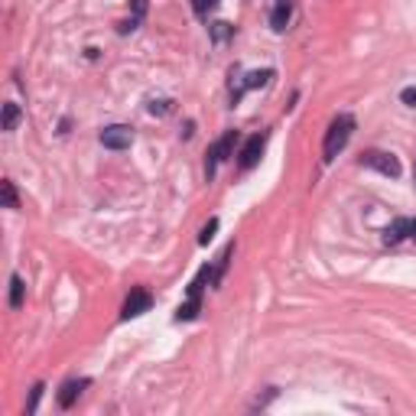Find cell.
<instances>
[{"label": "cell", "instance_id": "cell-3", "mask_svg": "<svg viewBox=\"0 0 416 416\" xmlns=\"http://www.w3.org/2000/svg\"><path fill=\"white\" fill-rule=\"evenodd\" d=\"M358 166H364V170H377L381 176H390V179H397L400 170H404L400 160H397L394 153H387V150H368V153H361Z\"/></svg>", "mask_w": 416, "mask_h": 416}, {"label": "cell", "instance_id": "cell-12", "mask_svg": "<svg viewBox=\"0 0 416 416\" xmlns=\"http://www.w3.org/2000/svg\"><path fill=\"white\" fill-rule=\"evenodd\" d=\"M23 120V111H20V105H13V101H7L3 105V118H0V130H17V124Z\"/></svg>", "mask_w": 416, "mask_h": 416}, {"label": "cell", "instance_id": "cell-18", "mask_svg": "<svg viewBox=\"0 0 416 416\" xmlns=\"http://www.w3.org/2000/svg\"><path fill=\"white\" fill-rule=\"evenodd\" d=\"M215 231H218V218H208V224L202 228V235H199V244H208L215 237Z\"/></svg>", "mask_w": 416, "mask_h": 416}, {"label": "cell", "instance_id": "cell-13", "mask_svg": "<svg viewBox=\"0 0 416 416\" xmlns=\"http://www.w3.org/2000/svg\"><path fill=\"white\" fill-rule=\"evenodd\" d=\"M23 293H26L23 277H20V273H13V277H10V309H20V306H23Z\"/></svg>", "mask_w": 416, "mask_h": 416}, {"label": "cell", "instance_id": "cell-19", "mask_svg": "<svg viewBox=\"0 0 416 416\" xmlns=\"http://www.w3.org/2000/svg\"><path fill=\"white\" fill-rule=\"evenodd\" d=\"M46 384H36L33 387V394H30V404H26V413H36V406H39V397H43Z\"/></svg>", "mask_w": 416, "mask_h": 416}, {"label": "cell", "instance_id": "cell-1", "mask_svg": "<svg viewBox=\"0 0 416 416\" xmlns=\"http://www.w3.org/2000/svg\"><path fill=\"white\" fill-rule=\"evenodd\" d=\"M352 130H354V118L352 114H338V118L329 124L325 130V140H322V160L332 163L345 147H348V140H352Z\"/></svg>", "mask_w": 416, "mask_h": 416}, {"label": "cell", "instance_id": "cell-20", "mask_svg": "<svg viewBox=\"0 0 416 416\" xmlns=\"http://www.w3.org/2000/svg\"><path fill=\"white\" fill-rule=\"evenodd\" d=\"M172 111V101H166V98H163V101H150V114H170Z\"/></svg>", "mask_w": 416, "mask_h": 416}, {"label": "cell", "instance_id": "cell-24", "mask_svg": "<svg viewBox=\"0 0 416 416\" xmlns=\"http://www.w3.org/2000/svg\"><path fill=\"white\" fill-rule=\"evenodd\" d=\"M410 237L416 241V218H410Z\"/></svg>", "mask_w": 416, "mask_h": 416}, {"label": "cell", "instance_id": "cell-6", "mask_svg": "<svg viewBox=\"0 0 416 416\" xmlns=\"http://www.w3.org/2000/svg\"><path fill=\"white\" fill-rule=\"evenodd\" d=\"M264 147H267V134H254V137H247V143L241 147V153H237V166L241 170H254L257 163H260V156H264Z\"/></svg>", "mask_w": 416, "mask_h": 416}, {"label": "cell", "instance_id": "cell-22", "mask_svg": "<svg viewBox=\"0 0 416 416\" xmlns=\"http://www.w3.org/2000/svg\"><path fill=\"white\" fill-rule=\"evenodd\" d=\"M400 101H404L406 107H416V85L404 88V91H400Z\"/></svg>", "mask_w": 416, "mask_h": 416}, {"label": "cell", "instance_id": "cell-15", "mask_svg": "<svg viewBox=\"0 0 416 416\" xmlns=\"http://www.w3.org/2000/svg\"><path fill=\"white\" fill-rule=\"evenodd\" d=\"M0 189H3V205H7V208H20V195H17V186H13L10 179L0 182Z\"/></svg>", "mask_w": 416, "mask_h": 416}, {"label": "cell", "instance_id": "cell-5", "mask_svg": "<svg viewBox=\"0 0 416 416\" xmlns=\"http://www.w3.org/2000/svg\"><path fill=\"white\" fill-rule=\"evenodd\" d=\"M150 306H153V293H150L147 287H137L130 289V296L124 299V306H120V319H137V316H143V312H150Z\"/></svg>", "mask_w": 416, "mask_h": 416}, {"label": "cell", "instance_id": "cell-10", "mask_svg": "<svg viewBox=\"0 0 416 416\" xmlns=\"http://www.w3.org/2000/svg\"><path fill=\"white\" fill-rule=\"evenodd\" d=\"M293 20V0H273V7H270V26L277 33H283Z\"/></svg>", "mask_w": 416, "mask_h": 416}, {"label": "cell", "instance_id": "cell-9", "mask_svg": "<svg viewBox=\"0 0 416 416\" xmlns=\"http://www.w3.org/2000/svg\"><path fill=\"white\" fill-rule=\"evenodd\" d=\"M88 384H91L88 377H72V381H65V384L59 387V406H62V410H69V406L78 400V394H82Z\"/></svg>", "mask_w": 416, "mask_h": 416}, {"label": "cell", "instance_id": "cell-25", "mask_svg": "<svg viewBox=\"0 0 416 416\" xmlns=\"http://www.w3.org/2000/svg\"><path fill=\"white\" fill-rule=\"evenodd\" d=\"M413 179H416V166H413Z\"/></svg>", "mask_w": 416, "mask_h": 416}, {"label": "cell", "instance_id": "cell-2", "mask_svg": "<svg viewBox=\"0 0 416 416\" xmlns=\"http://www.w3.org/2000/svg\"><path fill=\"white\" fill-rule=\"evenodd\" d=\"M205 283H215V273L212 267H202L199 270V277L189 283V296L182 302L179 309H176V322H192L199 312H202V293H205Z\"/></svg>", "mask_w": 416, "mask_h": 416}, {"label": "cell", "instance_id": "cell-23", "mask_svg": "<svg viewBox=\"0 0 416 416\" xmlns=\"http://www.w3.org/2000/svg\"><path fill=\"white\" fill-rule=\"evenodd\" d=\"M130 7H134V17H137V20L147 17V0H130Z\"/></svg>", "mask_w": 416, "mask_h": 416}, {"label": "cell", "instance_id": "cell-21", "mask_svg": "<svg viewBox=\"0 0 416 416\" xmlns=\"http://www.w3.org/2000/svg\"><path fill=\"white\" fill-rule=\"evenodd\" d=\"M137 26H140V20H137V17H130V20H120L118 23V33H120V36H127V33H134Z\"/></svg>", "mask_w": 416, "mask_h": 416}, {"label": "cell", "instance_id": "cell-14", "mask_svg": "<svg viewBox=\"0 0 416 416\" xmlns=\"http://www.w3.org/2000/svg\"><path fill=\"white\" fill-rule=\"evenodd\" d=\"M231 257H235V244H228V247H224V254L218 257V264H215V267H212V273H215V287L221 283L224 270H228V264H231Z\"/></svg>", "mask_w": 416, "mask_h": 416}, {"label": "cell", "instance_id": "cell-4", "mask_svg": "<svg viewBox=\"0 0 416 416\" xmlns=\"http://www.w3.org/2000/svg\"><path fill=\"white\" fill-rule=\"evenodd\" d=\"M235 143H237V130H224V137L208 147V156H205V176H208V179L215 176L218 163H224L231 153H235Z\"/></svg>", "mask_w": 416, "mask_h": 416}, {"label": "cell", "instance_id": "cell-17", "mask_svg": "<svg viewBox=\"0 0 416 416\" xmlns=\"http://www.w3.org/2000/svg\"><path fill=\"white\" fill-rule=\"evenodd\" d=\"M218 3H221V0H192V10H195V17H202V20H205V17H208Z\"/></svg>", "mask_w": 416, "mask_h": 416}, {"label": "cell", "instance_id": "cell-7", "mask_svg": "<svg viewBox=\"0 0 416 416\" xmlns=\"http://www.w3.org/2000/svg\"><path fill=\"white\" fill-rule=\"evenodd\" d=\"M101 147L107 150H130V143H134V130L124 127V124H111V127L101 130Z\"/></svg>", "mask_w": 416, "mask_h": 416}, {"label": "cell", "instance_id": "cell-11", "mask_svg": "<svg viewBox=\"0 0 416 416\" xmlns=\"http://www.w3.org/2000/svg\"><path fill=\"white\" fill-rule=\"evenodd\" d=\"M404 237H410V218H397V221H390L384 228V244H400Z\"/></svg>", "mask_w": 416, "mask_h": 416}, {"label": "cell", "instance_id": "cell-8", "mask_svg": "<svg viewBox=\"0 0 416 416\" xmlns=\"http://www.w3.org/2000/svg\"><path fill=\"white\" fill-rule=\"evenodd\" d=\"M270 78H273V72H270V69H264V72H251L244 82H241V85L231 88V105H237V101H241V95H244V91H251V88H264Z\"/></svg>", "mask_w": 416, "mask_h": 416}, {"label": "cell", "instance_id": "cell-16", "mask_svg": "<svg viewBox=\"0 0 416 416\" xmlns=\"http://www.w3.org/2000/svg\"><path fill=\"white\" fill-rule=\"evenodd\" d=\"M208 30H212L215 43H224V39H228V36H231V33H235V26H231V23H212V26H208Z\"/></svg>", "mask_w": 416, "mask_h": 416}]
</instances>
